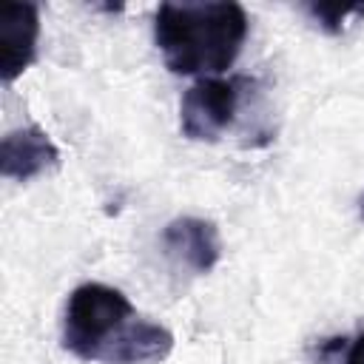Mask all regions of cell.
Instances as JSON below:
<instances>
[{
  "label": "cell",
  "instance_id": "cell-6",
  "mask_svg": "<svg viewBox=\"0 0 364 364\" xmlns=\"http://www.w3.org/2000/svg\"><path fill=\"white\" fill-rule=\"evenodd\" d=\"M60 162V148L40 125H23L0 139V173L6 179L28 182Z\"/></svg>",
  "mask_w": 364,
  "mask_h": 364
},
{
  "label": "cell",
  "instance_id": "cell-1",
  "mask_svg": "<svg viewBox=\"0 0 364 364\" xmlns=\"http://www.w3.org/2000/svg\"><path fill=\"white\" fill-rule=\"evenodd\" d=\"M63 347L82 361L154 364L173 350V333L139 318L122 290L102 282H82L65 301Z\"/></svg>",
  "mask_w": 364,
  "mask_h": 364
},
{
  "label": "cell",
  "instance_id": "cell-5",
  "mask_svg": "<svg viewBox=\"0 0 364 364\" xmlns=\"http://www.w3.org/2000/svg\"><path fill=\"white\" fill-rule=\"evenodd\" d=\"M40 40V11L34 3H9L0 14V80L14 82L34 60Z\"/></svg>",
  "mask_w": 364,
  "mask_h": 364
},
{
  "label": "cell",
  "instance_id": "cell-2",
  "mask_svg": "<svg viewBox=\"0 0 364 364\" xmlns=\"http://www.w3.org/2000/svg\"><path fill=\"white\" fill-rule=\"evenodd\" d=\"M247 11L233 0L162 3L154 14V43L173 74L205 77L228 71L245 40Z\"/></svg>",
  "mask_w": 364,
  "mask_h": 364
},
{
  "label": "cell",
  "instance_id": "cell-3",
  "mask_svg": "<svg viewBox=\"0 0 364 364\" xmlns=\"http://www.w3.org/2000/svg\"><path fill=\"white\" fill-rule=\"evenodd\" d=\"M253 80L233 77H199L179 100V128L193 142H216L236 119L239 100Z\"/></svg>",
  "mask_w": 364,
  "mask_h": 364
},
{
  "label": "cell",
  "instance_id": "cell-7",
  "mask_svg": "<svg viewBox=\"0 0 364 364\" xmlns=\"http://www.w3.org/2000/svg\"><path fill=\"white\" fill-rule=\"evenodd\" d=\"M304 11L310 14V20H316V26L327 34H341L347 31L350 23L364 17V6H327V3H310L304 6Z\"/></svg>",
  "mask_w": 364,
  "mask_h": 364
},
{
  "label": "cell",
  "instance_id": "cell-9",
  "mask_svg": "<svg viewBox=\"0 0 364 364\" xmlns=\"http://www.w3.org/2000/svg\"><path fill=\"white\" fill-rule=\"evenodd\" d=\"M361 216H364V199H361Z\"/></svg>",
  "mask_w": 364,
  "mask_h": 364
},
{
  "label": "cell",
  "instance_id": "cell-8",
  "mask_svg": "<svg viewBox=\"0 0 364 364\" xmlns=\"http://www.w3.org/2000/svg\"><path fill=\"white\" fill-rule=\"evenodd\" d=\"M344 364H364V333H358L355 341L350 344V350L344 355Z\"/></svg>",
  "mask_w": 364,
  "mask_h": 364
},
{
  "label": "cell",
  "instance_id": "cell-4",
  "mask_svg": "<svg viewBox=\"0 0 364 364\" xmlns=\"http://www.w3.org/2000/svg\"><path fill=\"white\" fill-rule=\"evenodd\" d=\"M159 245L176 267H185L196 276L210 273L216 267L219 256H222L219 228L210 219H202V216H176V219H171L159 233Z\"/></svg>",
  "mask_w": 364,
  "mask_h": 364
}]
</instances>
